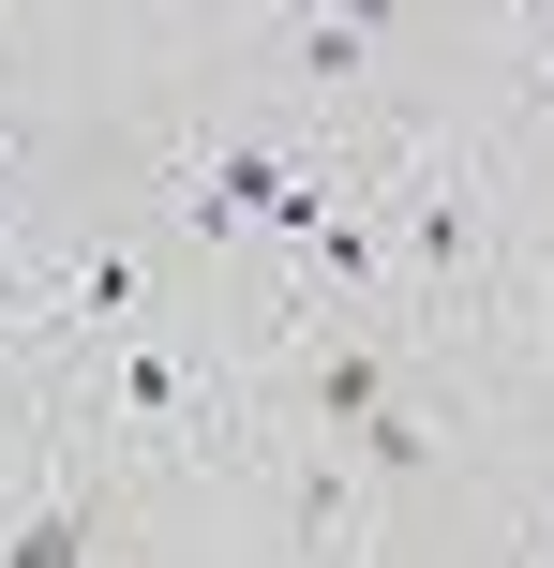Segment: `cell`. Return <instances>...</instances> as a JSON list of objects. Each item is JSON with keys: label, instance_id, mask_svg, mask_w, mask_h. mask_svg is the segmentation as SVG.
Returning <instances> with one entry per match:
<instances>
[{"label": "cell", "instance_id": "obj_1", "mask_svg": "<svg viewBox=\"0 0 554 568\" xmlns=\"http://www.w3.org/2000/svg\"><path fill=\"white\" fill-rule=\"evenodd\" d=\"M315 404L375 434V419H390V359H375V344H330V359H315Z\"/></svg>", "mask_w": 554, "mask_h": 568}, {"label": "cell", "instance_id": "obj_2", "mask_svg": "<svg viewBox=\"0 0 554 568\" xmlns=\"http://www.w3.org/2000/svg\"><path fill=\"white\" fill-rule=\"evenodd\" d=\"M360 60H375V16H315V30H300V75H315V90H345Z\"/></svg>", "mask_w": 554, "mask_h": 568}, {"label": "cell", "instance_id": "obj_3", "mask_svg": "<svg viewBox=\"0 0 554 568\" xmlns=\"http://www.w3.org/2000/svg\"><path fill=\"white\" fill-rule=\"evenodd\" d=\"M0 568H90V509L60 494V509H30V539L0 554Z\"/></svg>", "mask_w": 554, "mask_h": 568}, {"label": "cell", "instance_id": "obj_4", "mask_svg": "<svg viewBox=\"0 0 554 568\" xmlns=\"http://www.w3.org/2000/svg\"><path fill=\"white\" fill-rule=\"evenodd\" d=\"M465 240H480V210H465V195H450V180H435V195H420V225H405V255H435V270H450V255H465Z\"/></svg>", "mask_w": 554, "mask_h": 568}, {"label": "cell", "instance_id": "obj_5", "mask_svg": "<svg viewBox=\"0 0 554 568\" xmlns=\"http://www.w3.org/2000/svg\"><path fill=\"white\" fill-rule=\"evenodd\" d=\"M120 404H135V419H180V359H150V344H135V359H120Z\"/></svg>", "mask_w": 554, "mask_h": 568}, {"label": "cell", "instance_id": "obj_6", "mask_svg": "<svg viewBox=\"0 0 554 568\" xmlns=\"http://www.w3.org/2000/svg\"><path fill=\"white\" fill-rule=\"evenodd\" d=\"M300 255H315L330 284H360V270H375V240H360V225H345V210H330V225H315V240H300Z\"/></svg>", "mask_w": 554, "mask_h": 568}, {"label": "cell", "instance_id": "obj_7", "mask_svg": "<svg viewBox=\"0 0 554 568\" xmlns=\"http://www.w3.org/2000/svg\"><path fill=\"white\" fill-rule=\"evenodd\" d=\"M0 314H16V270H0Z\"/></svg>", "mask_w": 554, "mask_h": 568}]
</instances>
